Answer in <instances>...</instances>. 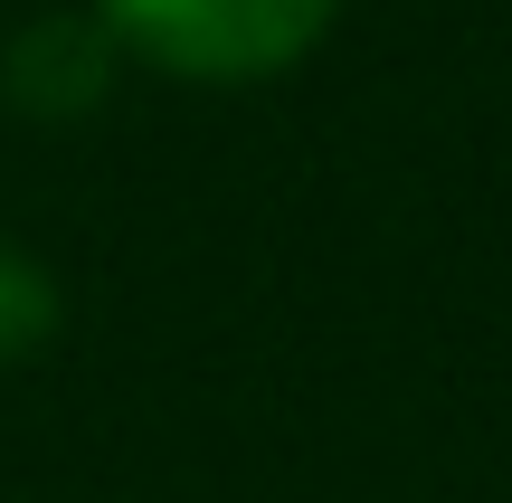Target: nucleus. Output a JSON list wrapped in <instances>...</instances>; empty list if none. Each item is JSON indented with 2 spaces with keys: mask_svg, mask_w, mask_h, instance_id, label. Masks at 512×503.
Wrapping results in <instances>:
<instances>
[{
  "mask_svg": "<svg viewBox=\"0 0 512 503\" xmlns=\"http://www.w3.org/2000/svg\"><path fill=\"white\" fill-rule=\"evenodd\" d=\"M332 10L342 0H95L114 48L190 86H256V76L304 67Z\"/></svg>",
  "mask_w": 512,
  "mask_h": 503,
  "instance_id": "obj_1",
  "label": "nucleus"
},
{
  "mask_svg": "<svg viewBox=\"0 0 512 503\" xmlns=\"http://www.w3.org/2000/svg\"><path fill=\"white\" fill-rule=\"evenodd\" d=\"M10 105L19 114H86L95 95H105V76H114V38H105V19H29V29L10 38Z\"/></svg>",
  "mask_w": 512,
  "mask_h": 503,
  "instance_id": "obj_2",
  "label": "nucleus"
},
{
  "mask_svg": "<svg viewBox=\"0 0 512 503\" xmlns=\"http://www.w3.org/2000/svg\"><path fill=\"white\" fill-rule=\"evenodd\" d=\"M48 333H57V285H48V266L19 257V247L0 238V371L29 361Z\"/></svg>",
  "mask_w": 512,
  "mask_h": 503,
  "instance_id": "obj_3",
  "label": "nucleus"
}]
</instances>
